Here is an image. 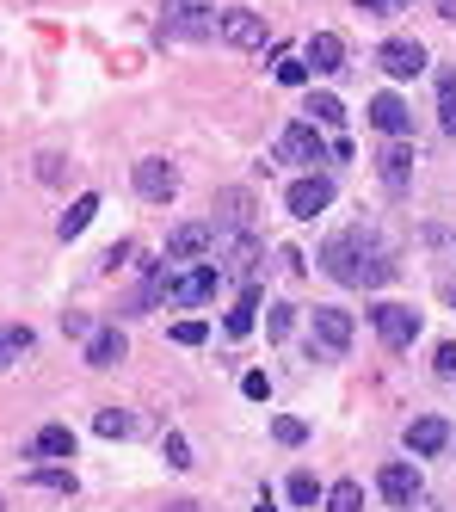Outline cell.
<instances>
[{"label":"cell","instance_id":"obj_1","mask_svg":"<svg viewBox=\"0 0 456 512\" xmlns=\"http://www.w3.org/2000/svg\"><path fill=\"white\" fill-rule=\"evenodd\" d=\"M321 266H327L339 284H352V290H383V284L395 278V260H389V253L376 247V235H364V229L333 235V241L321 247Z\"/></svg>","mask_w":456,"mask_h":512},{"label":"cell","instance_id":"obj_2","mask_svg":"<svg viewBox=\"0 0 456 512\" xmlns=\"http://www.w3.org/2000/svg\"><path fill=\"white\" fill-rule=\"evenodd\" d=\"M222 284V266H155V278H148V290L136 303H179V309H198L216 297Z\"/></svg>","mask_w":456,"mask_h":512},{"label":"cell","instance_id":"obj_3","mask_svg":"<svg viewBox=\"0 0 456 512\" xmlns=\"http://www.w3.org/2000/svg\"><path fill=\"white\" fill-rule=\"evenodd\" d=\"M216 19L210 0H167L161 7V38H216Z\"/></svg>","mask_w":456,"mask_h":512},{"label":"cell","instance_id":"obj_4","mask_svg":"<svg viewBox=\"0 0 456 512\" xmlns=\"http://www.w3.org/2000/svg\"><path fill=\"white\" fill-rule=\"evenodd\" d=\"M370 327H376V340H383L389 352H401V346L420 340V315H413L407 303H376L370 309Z\"/></svg>","mask_w":456,"mask_h":512},{"label":"cell","instance_id":"obj_5","mask_svg":"<svg viewBox=\"0 0 456 512\" xmlns=\"http://www.w3.org/2000/svg\"><path fill=\"white\" fill-rule=\"evenodd\" d=\"M352 334H358V321L346 309H315V352L321 358H346L352 352Z\"/></svg>","mask_w":456,"mask_h":512},{"label":"cell","instance_id":"obj_6","mask_svg":"<svg viewBox=\"0 0 456 512\" xmlns=\"http://www.w3.org/2000/svg\"><path fill=\"white\" fill-rule=\"evenodd\" d=\"M321 124H284V136H278V161L284 167H321Z\"/></svg>","mask_w":456,"mask_h":512},{"label":"cell","instance_id":"obj_7","mask_svg":"<svg viewBox=\"0 0 456 512\" xmlns=\"http://www.w3.org/2000/svg\"><path fill=\"white\" fill-rule=\"evenodd\" d=\"M376 68H383L389 81H420L426 75V50L413 38H389L383 50H376Z\"/></svg>","mask_w":456,"mask_h":512},{"label":"cell","instance_id":"obj_8","mask_svg":"<svg viewBox=\"0 0 456 512\" xmlns=\"http://www.w3.org/2000/svg\"><path fill=\"white\" fill-rule=\"evenodd\" d=\"M216 31H222V44H235V50H265V19L259 13H247V7H228L222 19H216Z\"/></svg>","mask_w":456,"mask_h":512},{"label":"cell","instance_id":"obj_9","mask_svg":"<svg viewBox=\"0 0 456 512\" xmlns=\"http://www.w3.org/2000/svg\"><path fill=\"white\" fill-rule=\"evenodd\" d=\"M327 204H333V179H327V173H302L296 186L284 192V210H290V216H321Z\"/></svg>","mask_w":456,"mask_h":512},{"label":"cell","instance_id":"obj_10","mask_svg":"<svg viewBox=\"0 0 456 512\" xmlns=\"http://www.w3.org/2000/svg\"><path fill=\"white\" fill-rule=\"evenodd\" d=\"M130 179H136V192H142L148 204H167V198L179 192V173H173V167H167L161 155H148V161H136V173H130Z\"/></svg>","mask_w":456,"mask_h":512},{"label":"cell","instance_id":"obj_11","mask_svg":"<svg viewBox=\"0 0 456 512\" xmlns=\"http://www.w3.org/2000/svg\"><path fill=\"white\" fill-rule=\"evenodd\" d=\"M370 124L383 130L389 142H407V130H413V112H407V99H401V93H376V99H370Z\"/></svg>","mask_w":456,"mask_h":512},{"label":"cell","instance_id":"obj_12","mask_svg":"<svg viewBox=\"0 0 456 512\" xmlns=\"http://www.w3.org/2000/svg\"><path fill=\"white\" fill-rule=\"evenodd\" d=\"M204 247H216V223H179L167 235V266H185V260H198Z\"/></svg>","mask_w":456,"mask_h":512},{"label":"cell","instance_id":"obj_13","mask_svg":"<svg viewBox=\"0 0 456 512\" xmlns=\"http://www.w3.org/2000/svg\"><path fill=\"white\" fill-rule=\"evenodd\" d=\"M376 488H383L389 506H413V500H420V469H413V463H383Z\"/></svg>","mask_w":456,"mask_h":512},{"label":"cell","instance_id":"obj_14","mask_svg":"<svg viewBox=\"0 0 456 512\" xmlns=\"http://www.w3.org/2000/svg\"><path fill=\"white\" fill-rule=\"evenodd\" d=\"M444 445H450V426H444L438 414H420V420L407 426V451H413V457H438Z\"/></svg>","mask_w":456,"mask_h":512},{"label":"cell","instance_id":"obj_15","mask_svg":"<svg viewBox=\"0 0 456 512\" xmlns=\"http://www.w3.org/2000/svg\"><path fill=\"white\" fill-rule=\"evenodd\" d=\"M376 173H383L389 192H407V179H413V142H389V149L376 155Z\"/></svg>","mask_w":456,"mask_h":512},{"label":"cell","instance_id":"obj_16","mask_svg":"<svg viewBox=\"0 0 456 512\" xmlns=\"http://www.w3.org/2000/svg\"><path fill=\"white\" fill-rule=\"evenodd\" d=\"M124 352H130L124 327H99V334L87 340V364H93V371H111V364H124Z\"/></svg>","mask_w":456,"mask_h":512},{"label":"cell","instance_id":"obj_17","mask_svg":"<svg viewBox=\"0 0 456 512\" xmlns=\"http://www.w3.org/2000/svg\"><path fill=\"white\" fill-rule=\"evenodd\" d=\"M309 68H315V75H339V68H346V38L315 31V38H309Z\"/></svg>","mask_w":456,"mask_h":512},{"label":"cell","instance_id":"obj_18","mask_svg":"<svg viewBox=\"0 0 456 512\" xmlns=\"http://www.w3.org/2000/svg\"><path fill=\"white\" fill-rule=\"evenodd\" d=\"M253 321H259V290L247 284V290H241V303L228 309V321H222V327H228V340H247V334H253Z\"/></svg>","mask_w":456,"mask_h":512},{"label":"cell","instance_id":"obj_19","mask_svg":"<svg viewBox=\"0 0 456 512\" xmlns=\"http://www.w3.org/2000/svg\"><path fill=\"white\" fill-rule=\"evenodd\" d=\"M31 457H74V432L68 426H37Z\"/></svg>","mask_w":456,"mask_h":512},{"label":"cell","instance_id":"obj_20","mask_svg":"<svg viewBox=\"0 0 456 512\" xmlns=\"http://www.w3.org/2000/svg\"><path fill=\"white\" fill-rule=\"evenodd\" d=\"M93 216H99V198H93V192H81V198L68 204V216L56 223V235H62V241H74V235H81V229L93 223Z\"/></svg>","mask_w":456,"mask_h":512},{"label":"cell","instance_id":"obj_21","mask_svg":"<svg viewBox=\"0 0 456 512\" xmlns=\"http://www.w3.org/2000/svg\"><path fill=\"white\" fill-rule=\"evenodd\" d=\"M309 118H315L321 130H339V124H346V105H339L333 93H309Z\"/></svg>","mask_w":456,"mask_h":512},{"label":"cell","instance_id":"obj_22","mask_svg":"<svg viewBox=\"0 0 456 512\" xmlns=\"http://www.w3.org/2000/svg\"><path fill=\"white\" fill-rule=\"evenodd\" d=\"M216 210H222V223H247V216H253V198L247 192H235V186H228V192H216Z\"/></svg>","mask_w":456,"mask_h":512},{"label":"cell","instance_id":"obj_23","mask_svg":"<svg viewBox=\"0 0 456 512\" xmlns=\"http://www.w3.org/2000/svg\"><path fill=\"white\" fill-rule=\"evenodd\" d=\"M327 512H364V488L358 482H333L327 488Z\"/></svg>","mask_w":456,"mask_h":512},{"label":"cell","instance_id":"obj_24","mask_svg":"<svg viewBox=\"0 0 456 512\" xmlns=\"http://www.w3.org/2000/svg\"><path fill=\"white\" fill-rule=\"evenodd\" d=\"M93 432H99V438H130V432H136V420H130L124 408H105V414L93 420Z\"/></svg>","mask_w":456,"mask_h":512},{"label":"cell","instance_id":"obj_25","mask_svg":"<svg viewBox=\"0 0 456 512\" xmlns=\"http://www.w3.org/2000/svg\"><path fill=\"white\" fill-rule=\"evenodd\" d=\"M278 81H284V87H309V56L278 50Z\"/></svg>","mask_w":456,"mask_h":512},{"label":"cell","instance_id":"obj_26","mask_svg":"<svg viewBox=\"0 0 456 512\" xmlns=\"http://www.w3.org/2000/svg\"><path fill=\"white\" fill-rule=\"evenodd\" d=\"M161 457H167V469H192V445H185V432L161 438Z\"/></svg>","mask_w":456,"mask_h":512},{"label":"cell","instance_id":"obj_27","mask_svg":"<svg viewBox=\"0 0 456 512\" xmlns=\"http://www.w3.org/2000/svg\"><path fill=\"white\" fill-rule=\"evenodd\" d=\"M272 438H278V445H302V438H309V420L278 414V420H272Z\"/></svg>","mask_w":456,"mask_h":512},{"label":"cell","instance_id":"obj_28","mask_svg":"<svg viewBox=\"0 0 456 512\" xmlns=\"http://www.w3.org/2000/svg\"><path fill=\"white\" fill-rule=\"evenodd\" d=\"M31 346V327H0V364H13Z\"/></svg>","mask_w":456,"mask_h":512},{"label":"cell","instance_id":"obj_29","mask_svg":"<svg viewBox=\"0 0 456 512\" xmlns=\"http://www.w3.org/2000/svg\"><path fill=\"white\" fill-rule=\"evenodd\" d=\"M290 500H296V506H315V500H321V482H315L309 469H296V475H290Z\"/></svg>","mask_w":456,"mask_h":512},{"label":"cell","instance_id":"obj_30","mask_svg":"<svg viewBox=\"0 0 456 512\" xmlns=\"http://www.w3.org/2000/svg\"><path fill=\"white\" fill-rule=\"evenodd\" d=\"M290 327H296V309H290V303H272V309H265V334H272V340H284Z\"/></svg>","mask_w":456,"mask_h":512},{"label":"cell","instance_id":"obj_31","mask_svg":"<svg viewBox=\"0 0 456 512\" xmlns=\"http://www.w3.org/2000/svg\"><path fill=\"white\" fill-rule=\"evenodd\" d=\"M31 482L50 488V494H74V475H68V469H31Z\"/></svg>","mask_w":456,"mask_h":512},{"label":"cell","instance_id":"obj_32","mask_svg":"<svg viewBox=\"0 0 456 512\" xmlns=\"http://www.w3.org/2000/svg\"><path fill=\"white\" fill-rule=\"evenodd\" d=\"M62 334H68V340H93L99 327H93V315H74V309H68V315H62Z\"/></svg>","mask_w":456,"mask_h":512},{"label":"cell","instance_id":"obj_33","mask_svg":"<svg viewBox=\"0 0 456 512\" xmlns=\"http://www.w3.org/2000/svg\"><path fill=\"white\" fill-rule=\"evenodd\" d=\"M173 340H179V346H204L210 327H204V321H173Z\"/></svg>","mask_w":456,"mask_h":512},{"label":"cell","instance_id":"obj_34","mask_svg":"<svg viewBox=\"0 0 456 512\" xmlns=\"http://www.w3.org/2000/svg\"><path fill=\"white\" fill-rule=\"evenodd\" d=\"M438 124H444V136H456V87L438 93Z\"/></svg>","mask_w":456,"mask_h":512},{"label":"cell","instance_id":"obj_35","mask_svg":"<svg viewBox=\"0 0 456 512\" xmlns=\"http://www.w3.org/2000/svg\"><path fill=\"white\" fill-rule=\"evenodd\" d=\"M241 395H253V401H265V395H272V383H265V371H247V377H241Z\"/></svg>","mask_w":456,"mask_h":512},{"label":"cell","instance_id":"obj_36","mask_svg":"<svg viewBox=\"0 0 456 512\" xmlns=\"http://www.w3.org/2000/svg\"><path fill=\"white\" fill-rule=\"evenodd\" d=\"M358 13H370V19H389V13H401V0H358Z\"/></svg>","mask_w":456,"mask_h":512},{"label":"cell","instance_id":"obj_37","mask_svg":"<svg viewBox=\"0 0 456 512\" xmlns=\"http://www.w3.org/2000/svg\"><path fill=\"white\" fill-rule=\"evenodd\" d=\"M438 377H456V346H438Z\"/></svg>","mask_w":456,"mask_h":512},{"label":"cell","instance_id":"obj_38","mask_svg":"<svg viewBox=\"0 0 456 512\" xmlns=\"http://www.w3.org/2000/svg\"><path fill=\"white\" fill-rule=\"evenodd\" d=\"M161 512H204V506H198V500H167Z\"/></svg>","mask_w":456,"mask_h":512},{"label":"cell","instance_id":"obj_39","mask_svg":"<svg viewBox=\"0 0 456 512\" xmlns=\"http://www.w3.org/2000/svg\"><path fill=\"white\" fill-rule=\"evenodd\" d=\"M438 13H444V19H450V25H456V0H438Z\"/></svg>","mask_w":456,"mask_h":512},{"label":"cell","instance_id":"obj_40","mask_svg":"<svg viewBox=\"0 0 456 512\" xmlns=\"http://www.w3.org/2000/svg\"><path fill=\"white\" fill-rule=\"evenodd\" d=\"M444 303H450V309H456V284H450V290H444Z\"/></svg>","mask_w":456,"mask_h":512},{"label":"cell","instance_id":"obj_41","mask_svg":"<svg viewBox=\"0 0 456 512\" xmlns=\"http://www.w3.org/2000/svg\"><path fill=\"white\" fill-rule=\"evenodd\" d=\"M401 7H413V0H401Z\"/></svg>","mask_w":456,"mask_h":512},{"label":"cell","instance_id":"obj_42","mask_svg":"<svg viewBox=\"0 0 456 512\" xmlns=\"http://www.w3.org/2000/svg\"><path fill=\"white\" fill-rule=\"evenodd\" d=\"M0 506H7V500H0Z\"/></svg>","mask_w":456,"mask_h":512}]
</instances>
